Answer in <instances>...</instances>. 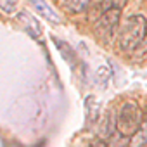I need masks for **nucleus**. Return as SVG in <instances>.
Masks as SVG:
<instances>
[{
  "mask_svg": "<svg viewBox=\"0 0 147 147\" xmlns=\"http://www.w3.org/2000/svg\"><path fill=\"white\" fill-rule=\"evenodd\" d=\"M145 35H147V19L144 16L133 14L126 18L119 30V36H118L119 49L125 52H135L140 47V43L144 42Z\"/></svg>",
  "mask_w": 147,
  "mask_h": 147,
  "instance_id": "1",
  "label": "nucleus"
},
{
  "mask_svg": "<svg viewBox=\"0 0 147 147\" xmlns=\"http://www.w3.org/2000/svg\"><path fill=\"white\" fill-rule=\"evenodd\" d=\"M142 111L140 107L137 106V102H125L121 107H119V113L116 116V131L125 135V137H131L138 126L142 125Z\"/></svg>",
  "mask_w": 147,
  "mask_h": 147,
  "instance_id": "2",
  "label": "nucleus"
},
{
  "mask_svg": "<svg viewBox=\"0 0 147 147\" xmlns=\"http://www.w3.org/2000/svg\"><path fill=\"white\" fill-rule=\"evenodd\" d=\"M119 16H121V11H104V12H100L99 19L95 23V30H97V33L102 40H109L114 35L116 26L119 23Z\"/></svg>",
  "mask_w": 147,
  "mask_h": 147,
  "instance_id": "3",
  "label": "nucleus"
},
{
  "mask_svg": "<svg viewBox=\"0 0 147 147\" xmlns=\"http://www.w3.org/2000/svg\"><path fill=\"white\" fill-rule=\"evenodd\" d=\"M116 133V116L113 114V111H107L100 121H99V130H97V135H99V140H109L113 135Z\"/></svg>",
  "mask_w": 147,
  "mask_h": 147,
  "instance_id": "4",
  "label": "nucleus"
},
{
  "mask_svg": "<svg viewBox=\"0 0 147 147\" xmlns=\"http://www.w3.org/2000/svg\"><path fill=\"white\" fill-rule=\"evenodd\" d=\"M30 2L33 4V7H35V11L40 14V16H43L47 21H50V23H54V24H59L61 23V18H59V14L45 2V0H30Z\"/></svg>",
  "mask_w": 147,
  "mask_h": 147,
  "instance_id": "5",
  "label": "nucleus"
},
{
  "mask_svg": "<svg viewBox=\"0 0 147 147\" xmlns=\"http://www.w3.org/2000/svg\"><path fill=\"white\" fill-rule=\"evenodd\" d=\"M18 19H19V23L23 24V28H24L31 36H35V38H40V36H42V28H40L38 21H36L30 12H19V14H18Z\"/></svg>",
  "mask_w": 147,
  "mask_h": 147,
  "instance_id": "6",
  "label": "nucleus"
},
{
  "mask_svg": "<svg viewBox=\"0 0 147 147\" xmlns=\"http://www.w3.org/2000/svg\"><path fill=\"white\" fill-rule=\"evenodd\" d=\"M145 145H147V119L142 121V125L130 137V142H128V147H145Z\"/></svg>",
  "mask_w": 147,
  "mask_h": 147,
  "instance_id": "7",
  "label": "nucleus"
},
{
  "mask_svg": "<svg viewBox=\"0 0 147 147\" xmlns=\"http://www.w3.org/2000/svg\"><path fill=\"white\" fill-rule=\"evenodd\" d=\"M85 109H87V123H95L99 119V113H100V104L97 102V99L94 97H87L85 102Z\"/></svg>",
  "mask_w": 147,
  "mask_h": 147,
  "instance_id": "8",
  "label": "nucleus"
},
{
  "mask_svg": "<svg viewBox=\"0 0 147 147\" xmlns=\"http://www.w3.org/2000/svg\"><path fill=\"white\" fill-rule=\"evenodd\" d=\"M128 0H102L100 5H99V11L104 12V11H121L125 5H126Z\"/></svg>",
  "mask_w": 147,
  "mask_h": 147,
  "instance_id": "9",
  "label": "nucleus"
},
{
  "mask_svg": "<svg viewBox=\"0 0 147 147\" xmlns=\"http://www.w3.org/2000/svg\"><path fill=\"white\" fill-rule=\"evenodd\" d=\"M128 142H130L128 137L116 131L109 140H106V147H128Z\"/></svg>",
  "mask_w": 147,
  "mask_h": 147,
  "instance_id": "10",
  "label": "nucleus"
},
{
  "mask_svg": "<svg viewBox=\"0 0 147 147\" xmlns=\"http://www.w3.org/2000/svg\"><path fill=\"white\" fill-rule=\"evenodd\" d=\"M90 4V0H66V7L71 12H83Z\"/></svg>",
  "mask_w": 147,
  "mask_h": 147,
  "instance_id": "11",
  "label": "nucleus"
},
{
  "mask_svg": "<svg viewBox=\"0 0 147 147\" xmlns=\"http://www.w3.org/2000/svg\"><path fill=\"white\" fill-rule=\"evenodd\" d=\"M18 7V0H0V11L5 14H12Z\"/></svg>",
  "mask_w": 147,
  "mask_h": 147,
  "instance_id": "12",
  "label": "nucleus"
},
{
  "mask_svg": "<svg viewBox=\"0 0 147 147\" xmlns=\"http://www.w3.org/2000/svg\"><path fill=\"white\" fill-rule=\"evenodd\" d=\"M135 52H137V57H138V59H145V57H147V35H145L144 42L140 43V47H138Z\"/></svg>",
  "mask_w": 147,
  "mask_h": 147,
  "instance_id": "13",
  "label": "nucleus"
}]
</instances>
